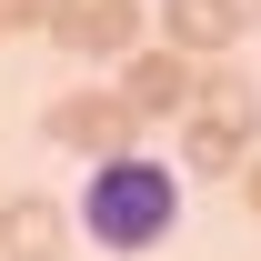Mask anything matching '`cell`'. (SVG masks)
I'll return each instance as SVG.
<instances>
[{
	"label": "cell",
	"mask_w": 261,
	"mask_h": 261,
	"mask_svg": "<svg viewBox=\"0 0 261 261\" xmlns=\"http://www.w3.org/2000/svg\"><path fill=\"white\" fill-rule=\"evenodd\" d=\"M81 241H100L111 261H141L161 251L171 221H181V171L171 161H141V151H111V161H91V181H81Z\"/></svg>",
	"instance_id": "cell-1"
},
{
	"label": "cell",
	"mask_w": 261,
	"mask_h": 261,
	"mask_svg": "<svg viewBox=\"0 0 261 261\" xmlns=\"http://www.w3.org/2000/svg\"><path fill=\"white\" fill-rule=\"evenodd\" d=\"M251 130H261V100L241 70H201L191 81V111H181V171L191 181H231L251 161Z\"/></svg>",
	"instance_id": "cell-2"
},
{
	"label": "cell",
	"mask_w": 261,
	"mask_h": 261,
	"mask_svg": "<svg viewBox=\"0 0 261 261\" xmlns=\"http://www.w3.org/2000/svg\"><path fill=\"white\" fill-rule=\"evenodd\" d=\"M40 130L61 141V151H81V161H111V151H141V111H130L121 91H61L50 111H40Z\"/></svg>",
	"instance_id": "cell-3"
},
{
	"label": "cell",
	"mask_w": 261,
	"mask_h": 261,
	"mask_svg": "<svg viewBox=\"0 0 261 261\" xmlns=\"http://www.w3.org/2000/svg\"><path fill=\"white\" fill-rule=\"evenodd\" d=\"M191 81H201V61L181 50V40H161V50L141 40V50L121 61V81H111V91H121L141 121H181V111H191Z\"/></svg>",
	"instance_id": "cell-4"
},
{
	"label": "cell",
	"mask_w": 261,
	"mask_h": 261,
	"mask_svg": "<svg viewBox=\"0 0 261 261\" xmlns=\"http://www.w3.org/2000/svg\"><path fill=\"white\" fill-rule=\"evenodd\" d=\"M141 31H151V20H141V0H81L50 40H61L70 61H111V70H121L130 50H141Z\"/></svg>",
	"instance_id": "cell-5"
},
{
	"label": "cell",
	"mask_w": 261,
	"mask_h": 261,
	"mask_svg": "<svg viewBox=\"0 0 261 261\" xmlns=\"http://www.w3.org/2000/svg\"><path fill=\"white\" fill-rule=\"evenodd\" d=\"M70 231H81V211L50 191H20L10 211H0V261H61L70 251Z\"/></svg>",
	"instance_id": "cell-6"
},
{
	"label": "cell",
	"mask_w": 261,
	"mask_h": 261,
	"mask_svg": "<svg viewBox=\"0 0 261 261\" xmlns=\"http://www.w3.org/2000/svg\"><path fill=\"white\" fill-rule=\"evenodd\" d=\"M241 20H251V0H161V31L181 40L191 61L231 50V40H241Z\"/></svg>",
	"instance_id": "cell-7"
},
{
	"label": "cell",
	"mask_w": 261,
	"mask_h": 261,
	"mask_svg": "<svg viewBox=\"0 0 261 261\" xmlns=\"http://www.w3.org/2000/svg\"><path fill=\"white\" fill-rule=\"evenodd\" d=\"M70 10H81V0H0V20H10V31H61Z\"/></svg>",
	"instance_id": "cell-8"
},
{
	"label": "cell",
	"mask_w": 261,
	"mask_h": 261,
	"mask_svg": "<svg viewBox=\"0 0 261 261\" xmlns=\"http://www.w3.org/2000/svg\"><path fill=\"white\" fill-rule=\"evenodd\" d=\"M241 201H251V221H261V151L241 161Z\"/></svg>",
	"instance_id": "cell-9"
},
{
	"label": "cell",
	"mask_w": 261,
	"mask_h": 261,
	"mask_svg": "<svg viewBox=\"0 0 261 261\" xmlns=\"http://www.w3.org/2000/svg\"><path fill=\"white\" fill-rule=\"evenodd\" d=\"M0 40H10V20H0Z\"/></svg>",
	"instance_id": "cell-10"
},
{
	"label": "cell",
	"mask_w": 261,
	"mask_h": 261,
	"mask_svg": "<svg viewBox=\"0 0 261 261\" xmlns=\"http://www.w3.org/2000/svg\"><path fill=\"white\" fill-rule=\"evenodd\" d=\"M251 10H261V0H251Z\"/></svg>",
	"instance_id": "cell-11"
}]
</instances>
